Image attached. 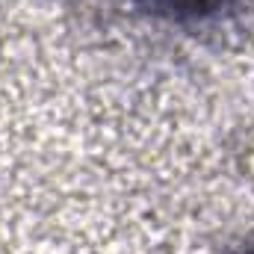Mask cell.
Here are the masks:
<instances>
[{
	"mask_svg": "<svg viewBox=\"0 0 254 254\" xmlns=\"http://www.w3.org/2000/svg\"><path fill=\"white\" fill-rule=\"evenodd\" d=\"M130 3L139 6V9H145L154 18L187 24V21H204V18L219 15L234 0H130Z\"/></svg>",
	"mask_w": 254,
	"mask_h": 254,
	"instance_id": "6da1fadb",
	"label": "cell"
},
{
	"mask_svg": "<svg viewBox=\"0 0 254 254\" xmlns=\"http://www.w3.org/2000/svg\"><path fill=\"white\" fill-rule=\"evenodd\" d=\"M237 254H254V243H249L246 249H240V252H237Z\"/></svg>",
	"mask_w": 254,
	"mask_h": 254,
	"instance_id": "7a4b0ae2",
	"label": "cell"
}]
</instances>
